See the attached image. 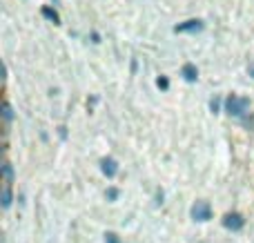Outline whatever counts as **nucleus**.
Here are the masks:
<instances>
[{
    "mask_svg": "<svg viewBox=\"0 0 254 243\" xmlns=\"http://www.w3.org/2000/svg\"><path fill=\"white\" fill-rule=\"evenodd\" d=\"M248 110H250V98L246 96H228L225 98V112L234 119H246Z\"/></svg>",
    "mask_w": 254,
    "mask_h": 243,
    "instance_id": "obj_1",
    "label": "nucleus"
},
{
    "mask_svg": "<svg viewBox=\"0 0 254 243\" xmlns=\"http://www.w3.org/2000/svg\"><path fill=\"white\" fill-rule=\"evenodd\" d=\"M190 214H192L194 221L205 223L212 219V205L207 203V201H196V203L192 205V210H190Z\"/></svg>",
    "mask_w": 254,
    "mask_h": 243,
    "instance_id": "obj_2",
    "label": "nucleus"
},
{
    "mask_svg": "<svg viewBox=\"0 0 254 243\" xmlns=\"http://www.w3.org/2000/svg\"><path fill=\"white\" fill-rule=\"evenodd\" d=\"M203 29V20H198V18H190V20L185 22H179V25L174 27L176 34H196V31Z\"/></svg>",
    "mask_w": 254,
    "mask_h": 243,
    "instance_id": "obj_3",
    "label": "nucleus"
},
{
    "mask_svg": "<svg viewBox=\"0 0 254 243\" xmlns=\"http://www.w3.org/2000/svg\"><path fill=\"white\" fill-rule=\"evenodd\" d=\"M223 226L228 228V230H232V232H239L243 226H246V219H243L239 212H228L223 217Z\"/></svg>",
    "mask_w": 254,
    "mask_h": 243,
    "instance_id": "obj_4",
    "label": "nucleus"
},
{
    "mask_svg": "<svg viewBox=\"0 0 254 243\" xmlns=\"http://www.w3.org/2000/svg\"><path fill=\"white\" fill-rule=\"evenodd\" d=\"M101 172L105 174L107 179H114L116 174H119V163H116L114 159H103L101 161Z\"/></svg>",
    "mask_w": 254,
    "mask_h": 243,
    "instance_id": "obj_5",
    "label": "nucleus"
},
{
    "mask_svg": "<svg viewBox=\"0 0 254 243\" xmlns=\"http://www.w3.org/2000/svg\"><path fill=\"white\" fill-rule=\"evenodd\" d=\"M2 187H7V190L13 187V165L9 161L2 163Z\"/></svg>",
    "mask_w": 254,
    "mask_h": 243,
    "instance_id": "obj_6",
    "label": "nucleus"
},
{
    "mask_svg": "<svg viewBox=\"0 0 254 243\" xmlns=\"http://www.w3.org/2000/svg\"><path fill=\"white\" fill-rule=\"evenodd\" d=\"M181 76H183L188 83H196L198 78V69L196 65H192V62H188V65H183V69H181Z\"/></svg>",
    "mask_w": 254,
    "mask_h": 243,
    "instance_id": "obj_7",
    "label": "nucleus"
},
{
    "mask_svg": "<svg viewBox=\"0 0 254 243\" xmlns=\"http://www.w3.org/2000/svg\"><path fill=\"white\" fill-rule=\"evenodd\" d=\"M40 13H43V18H47L49 22H54V25H61V16L56 13V9H52V7H43V9H40Z\"/></svg>",
    "mask_w": 254,
    "mask_h": 243,
    "instance_id": "obj_8",
    "label": "nucleus"
},
{
    "mask_svg": "<svg viewBox=\"0 0 254 243\" xmlns=\"http://www.w3.org/2000/svg\"><path fill=\"white\" fill-rule=\"evenodd\" d=\"M2 121H4V127H9V123L13 121V110H11V105H9L7 101L2 103Z\"/></svg>",
    "mask_w": 254,
    "mask_h": 243,
    "instance_id": "obj_9",
    "label": "nucleus"
},
{
    "mask_svg": "<svg viewBox=\"0 0 254 243\" xmlns=\"http://www.w3.org/2000/svg\"><path fill=\"white\" fill-rule=\"evenodd\" d=\"M156 87L163 89V92H167V89H170V80H167V76H158V78H156Z\"/></svg>",
    "mask_w": 254,
    "mask_h": 243,
    "instance_id": "obj_10",
    "label": "nucleus"
},
{
    "mask_svg": "<svg viewBox=\"0 0 254 243\" xmlns=\"http://www.w3.org/2000/svg\"><path fill=\"white\" fill-rule=\"evenodd\" d=\"M210 110L214 112V114H219V112H221V98H219V96H214V98L210 101Z\"/></svg>",
    "mask_w": 254,
    "mask_h": 243,
    "instance_id": "obj_11",
    "label": "nucleus"
},
{
    "mask_svg": "<svg viewBox=\"0 0 254 243\" xmlns=\"http://www.w3.org/2000/svg\"><path fill=\"white\" fill-rule=\"evenodd\" d=\"M119 194H121V192L116 190V187H107V192H105L107 201H116V199H119Z\"/></svg>",
    "mask_w": 254,
    "mask_h": 243,
    "instance_id": "obj_12",
    "label": "nucleus"
},
{
    "mask_svg": "<svg viewBox=\"0 0 254 243\" xmlns=\"http://www.w3.org/2000/svg\"><path fill=\"white\" fill-rule=\"evenodd\" d=\"M105 243H121V239H119V235H114V232H107Z\"/></svg>",
    "mask_w": 254,
    "mask_h": 243,
    "instance_id": "obj_13",
    "label": "nucleus"
},
{
    "mask_svg": "<svg viewBox=\"0 0 254 243\" xmlns=\"http://www.w3.org/2000/svg\"><path fill=\"white\" fill-rule=\"evenodd\" d=\"M163 203V190H156V205Z\"/></svg>",
    "mask_w": 254,
    "mask_h": 243,
    "instance_id": "obj_14",
    "label": "nucleus"
},
{
    "mask_svg": "<svg viewBox=\"0 0 254 243\" xmlns=\"http://www.w3.org/2000/svg\"><path fill=\"white\" fill-rule=\"evenodd\" d=\"M92 43H101V36H98L96 31H94V34H92Z\"/></svg>",
    "mask_w": 254,
    "mask_h": 243,
    "instance_id": "obj_15",
    "label": "nucleus"
},
{
    "mask_svg": "<svg viewBox=\"0 0 254 243\" xmlns=\"http://www.w3.org/2000/svg\"><path fill=\"white\" fill-rule=\"evenodd\" d=\"M136 69H138V62H136V58H134V61H131V74H134Z\"/></svg>",
    "mask_w": 254,
    "mask_h": 243,
    "instance_id": "obj_16",
    "label": "nucleus"
},
{
    "mask_svg": "<svg viewBox=\"0 0 254 243\" xmlns=\"http://www.w3.org/2000/svg\"><path fill=\"white\" fill-rule=\"evenodd\" d=\"M250 74H252V78H254V65H250Z\"/></svg>",
    "mask_w": 254,
    "mask_h": 243,
    "instance_id": "obj_17",
    "label": "nucleus"
},
{
    "mask_svg": "<svg viewBox=\"0 0 254 243\" xmlns=\"http://www.w3.org/2000/svg\"><path fill=\"white\" fill-rule=\"evenodd\" d=\"M54 4H61V0H54Z\"/></svg>",
    "mask_w": 254,
    "mask_h": 243,
    "instance_id": "obj_18",
    "label": "nucleus"
}]
</instances>
